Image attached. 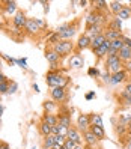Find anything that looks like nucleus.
Returning <instances> with one entry per match:
<instances>
[{"label":"nucleus","instance_id":"1","mask_svg":"<svg viewBox=\"0 0 131 149\" xmlns=\"http://www.w3.org/2000/svg\"><path fill=\"white\" fill-rule=\"evenodd\" d=\"M66 81L68 78L63 77L62 74H59V71H54V69H51L47 74V84L51 87H65Z\"/></svg>","mask_w":131,"mask_h":149},{"label":"nucleus","instance_id":"2","mask_svg":"<svg viewBox=\"0 0 131 149\" xmlns=\"http://www.w3.org/2000/svg\"><path fill=\"white\" fill-rule=\"evenodd\" d=\"M106 69H109L111 74H116V72H119V71L124 69V62L119 59V56L107 57V60H106Z\"/></svg>","mask_w":131,"mask_h":149},{"label":"nucleus","instance_id":"3","mask_svg":"<svg viewBox=\"0 0 131 149\" xmlns=\"http://www.w3.org/2000/svg\"><path fill=\"white\" fill-rule=\"evenodd\" d=\"M53 50L56 51L59 56H65V54L71 53V51L74 50V44H72L71 41H63V39H60L57 44H54V45H53Z\"/></svg>","mask_w":131,"mask_h":149},{"label":"nucleus","instance_id":"4","mask_svg":"<svg viewBox=\"0 0 131 149\" xmlns=\"http://www.w3.org/2000/svg\"><path fill=\"white\" fill-rule=\"evenodd\" d=\"M50 95L54 102H62L66 96V91H65V87H53L50 91Z\"/></svg>","mask_w":131,"mask_h":149},{"label":"nucleus","instance_id":"5","mask_svg":"<svg viewBox=\"0 0 131 149\" xmlns=\"http://www.w3.org/2000/svg\"><path fill=\"white\" fill-rule=\"evenodd\" d=\"M104 17L98 12V11H93L91 12L89 15H87V18H86V24H87V27H92V26H97V24H101Z\"/></svg>","mask_w":131,"mask_h":149},{"label":"nucleus","instance_id":"6","mask_svg":"<svg viewBox=\"0 0 131 149\" xmlns=\"http://www.w3.org/2000/svg\"><path fill=\"white\" fill-rule=\"evenodd\" d=\"M77 127L80 131H87V128L91 127V116L89 115H80L77 119Z\"/></svg>","mask_w":131,"mask_h":149},{"label":"nucleus","instance_id":"7","mask_svg":"<svg viewBox=\"0 0 131 149\" xmlns=\"http://www.w3.org/2000/svg\"><path fill=\"white\" fill-rule=\"evenodd\" d=\"M110 47H111L110 41H106V42H104V44H102V45H101L100 48H97V50H95L93 53H95V56H97V59H102L104 56H107V53H109Z\"/></svg>","mask_w":131,"mask_h":149},{"label":"nucleus","instance_id":"8","mask_svg":"<svg viewBox=\"0 0 131 149\" xmlns=\"http://www.w3.org/2000/svg\"><path fill=\"white\" fill-rule=\"evenodd\" d=\"M26 23H27V18H26V15L23 12H17L15 17H14V26L15 29H23Z\"/></svg>","mask_w":131,"mask_h":149},{"label":"nucleus","instance_id":"9","mask_svg":"<svg viewBox=\"0 0 131 149\" xmlns=\"http://www.w3.org/2000/svg\"><path fill=\"white\" fill-rule=\"evenodd\" d=\"M106 41H107V39H106V36H104V33L98 35V36H95V38H91V48H92V51H95L97 48H100Z\"/></svg>","mask_w":131,"mask_h":149},{"label":"nucleus","instance_id":"10","mask_svg":"<svg viewBox=\"0 0 131 149\" xmlns=\"http://www.w3.org/2000/svg\"><path fill=\"white\" fill-rule=\"evenodd\" d=\"M86 48H91V36L87 35H82L78 38V42H77V50H86Z\"/></svg>","mask_w":131,"mask_h":149},{"label":"nucleus","instance_id":"11","mask_svg":"<svg viewBox=\"0 0 131 149\" xmlns=\"http://www.w3.org/2000/svg\"><path fill=\"white\" fill-rule=\"evenodd\" d=\"M68 139H71L72 142H75L77 145L83 143V139L80 137V134H78V130L74 128V127H69V130H68Z\"/></svg>","mask_w":131,"mask_h":149},{"label":"nucleus","instance_id":"12","mask_svg":"<svg viewBox=\"0 0 131 149\" xmlns=\"http://www.w3.org/2000/svg\"><path fill=\"white\" fill-rule=\"evenodd\" d=\"M45 57H47V60L50 62L51 68H56V65L59 62V54L56 53V51L54 50H47L45 51Z\"/></svg>","mask_w":131,"mask_h":149},{"label":"nucleus","instance_id":"13","mask_svg":"<svg viewBox=\"0 0 131 149\" xmlns=\"http://www.w3.org/2000/svg\"><path fill=\"white\" fill-rule=\"evenodd\" d=\"M125 78H127V71H125V69H122V71H119V72H116V74H111L110 83H111V84H118V83L125 81Z\"/></svg>","mask_w":131,"mask_h":149},{"label":"nucleus","instance_id":"14","mask_svg":"<svg viewBox=\"0 0 131 149\" xmlns=\"http://www.w3.org/2000/svg\"><path fill=\"white\" fill-rule=\"evenodd\" d=\"M118 56H119V59L122 60V62H130V60H131V48L124 45V48L119 50Z\"/></svg>","mask_w":131,"mask_h":149},{"label":"nucleus","instance_id":"15","mask_svg":"<svg viewBox=\"0 0 131 149\" xmlns=\"http://www.w3.org/2000/svg\"><path fill=\"white\" fill-rule=\"evenodd\" d=\"M89 130H91V133H92L95 137H97L98 140H102L104 137H106V133H104V128H101V127H97V125H92V124H91Z\"/></svg>","mask_w":131,"mask_h":149},{"label":"nucleus","instance_id":"16","mask_svg":"<svg viewBox=\"0 0 131 149\" xmlns=\"http://www.w3.org/2000/svg\"><path fill=\"white\" fill-rule=\"evenodd\" d=\"M104 36H106V39H107V41H115V39H121V38H124V35H122L121 32H115V30L107 29L106 32H104Z\"/></svg>","mask_w":131,"mask_h":149},{"label":"nucleus","instance_id":"17","mask_svg":"<svg viewBox=\"0 0 131 149\" xmlns=\"http://www.w3.org/2000/svg\"><path fill=\"white\" fill-rule=\"evenodd\" d=\"M69 66L72 68H83V57L80 54H74L69 59Z\"/></svg>","mask_w":131,"mask_h":149},{"label":"nucleus","instance_id":"18","mask_svg":"<svg viewBox=\"0 0 131 149\" xmlns=\"http://www.w3.org/2000/svg\"><path fill=\"white\" fill-rule=\"evenodd\" d=\"M87 33L91 35V38H95V36H98V35L102 33V24H97V26H92V27H87L86 30ZM87 35V36H89Z\"/></svg>","mask_w":131,"mask_h":149},{"label":"nucleus","instance_id":"19","mask_svg":"<svg viewBox=\"0 0 131 149\" xmlns=\"http://www.w3.org/2000/svg\"><path fill=\"white\" fill-rule=\"evenodd\" d=\"M26 30H27L29 33H36L39 30V26H38V21L36 20H27V23H26Z\"/></svg>","mask_w":131,"mask_h":149},{"label":"nucleus","instance_id":"20","mask_svg":"<svg viewBox=\"0 0 131 149\" xmlns=\"http://www.w3.org/2000/svg\"><path fill=\"white\" fill-rule=\"evenodd\" d=\"M83 137H84V140H86V143L91 145V146H95V145H97V142H98V139L91 133V130L84 131V133H83Z\"/></svg>","mask_w":131,"mask_h":149},{"label":"nucleus","instance_id":"21","mask_svg":"<svg viewBox=\"0 0 131 149\" xmlns=\"http://www.w3.org/2000/svg\"><path fill=\"white\" fill-rule=\"evenodd\" d=\"M109 29H110V30H115V32H121V33H122V20H119L118 17H115V20L110 21Z\"/></svg>","mask_w":131,"mask_h":149},{"label":"nucleus","instance_id":"22","mask_svg":"<svg viewBox=\"0 0 131 149\" xmlns=\"http://www.w3.org/2000/svg\"><path fill=\"white\" fill-rule=\"evenodd\" d=\"M116 17L119 20H128V18H131V6H124V8H122V11Z\"/></svg>","mask_w":131,"mask_h":149},{"label":"nucleus","instance_id":"23","mask_svg":"<svg viewBox=\"0 0 131 149\" xmlns=\"http://www.w3.org/2000/svg\"><path fill=\"white\" fill-rule=\"evenodd\" d=\"M44 122H45V124H48L50 127H54V125L59 124V119H57L54 115H50V113H47V115L44 116Z\"/></svg>","mask_w":131,"mask_h":149},{"label":"nucleus","instance_id":"24","mask_svg":"<svg viewBox=\"0 0 131 149\" xmlns=\"http://www.w3.org/2000/svg\"><path fill=\"white\" fill-rule=\"evenodd\" d=\"M109 5H110V11L115 14V15H118L122 11V8H124V6H122V3L121 2H116V0H115V2H110Z\"/></svg>","mask_w":131,"mask_h":149},{"label":"nucleus","instance_id":"25","mask_svg":"<svg viewBox=\"0 0 131 149\" xmlns=\"http://www.w3.org/2000/svg\"><path fill=\"white\" fill-rule=\"evenodd\" d=\"M39 131H41V134H42L44 137H47V136L51 134V127L42 120V122H41V125H39Z\"/></svg>","mask_w":131,"mask_h":149},{"label":"nucleus","instance_id":"26","mask_svg":"<svg viewBox=\"0 0 131 149\" xmlns=\"http://www.w3.org/2000/svg\"><path fill=\"white\" fill-rule=\"evenodd\" d=\"M54 143H56L54 142V136L50 134V136L45 137V140H44V148H45V149H53Z\"/></svg>","mask_w":131,"mask_h":149},{"label":"nucleus","instance_id":"27","mask_svg":"<svg viewBox=\"0 0 131 149\" xmlns=\"http://www.w3.org/2000/svg\"><path fill=\"white\" fill-rule=\"evenodd\" d=\"M110 44H111V48L113 50H116V51H119V50H122L124 48V41H122V38L121 39H115V41H110Z\"/></svg>","mask_w":131,"mask_h":149},{"label":"nucleus","instance_id":"28","mask_svg":"<svg viewBox=\"0 0 131 149\" xmlns=\"http://www.w3.org/2000/svg\"><path fill=\"white\" fill-rule=\"evenodd\" d=\"M91 122H92V125H97V127L104 128L102 119H101V116H100V115H92V116H91Z\"/></svg>","mask_w":131,"mask_h":149},{"label":"nucleus","instance_id":"29","mask_svg":"<svg viewBox=\"0 0 131 149\" xmlns=\"http://www.w3.org/2000/svg\"><path fill=\"white\" fill-rule=\"evenodd\" d=\"M59 124L63 125V127H71V118H69L68 115H63V116H59Z\"/></svg>","mask_w":131,"mask_h":149},{"label":"nucleus","instance_id":"30","mask_svg":"<svg viewBox=\"0 0 131 149\" xmlns=\"http://www.w3.org/2000/svg\"><path fill=\"white\" fill-rule=\"evenodd\" d=\"M92 3L95 6V11H101V9H106L107 8V2H104V0H95Z\"/></svg>","mask_w":131,"mask_h":149},{"label":"nucleus","instance_id":"31","mask_svg":"<svg viewBox=\"0 0 131 149\" xmlns=\"http://www.w3.org/2000/svg\"><path fill=\"white\" fill-rule=\"evenodd\" d=\"M63 146L66 148V149H75V146H77V143L75 142H72L71 139H65V142H63Z\"/></svg>","mask_w":131,"mask_h":149},{"label":"nucleus","instance_id":"32","mask_svg":"<svg viewBox=\"0 0 131 149\" xmlns=\"http://www.w3.org/2000/svg\"><path fill=\"white\" fill-rule=\"evenodd\" d=\"M121 98H122V102H124V104H127V106H131V95H130V93L122 92Z\"/></svg>","mask_w":131,"mask_h":149},{"label":"nucleus","instance_id":"33","mask_svg":"<svg viewBox=\"0 0 131 149\" xmlns=\"http://www.w3.org/2000/svg\"><path fill=\"white\" fill-rule=\"evenodd\" d=\"M15 8H17V3L15 2H8L6 3V12L8 14H14L15 12Z\"/></svg>","mask_w":131,"mask_h":149},{"label":"nucleus","instance_id":"34","mask_svg":"<svg viewBox=\"0 0 131 149\" xmlns=\"http://www.w3.org/2000/svg\"><path fill=\"white\" fill-rule=\"evenodd\" d=\"M6 92H9V83L8 81L0 83V93H6Z\"/></svg>","mask_w":131,"mask_h":149},{"label":"nucleus","instance_id":"35","mask_svg":"<svg viewBox=\"0 0 131 149\" xmlns=\"http://www.w3.org/2000/svg\"><path fill=\"white\" fill-rule=\"evenodd\" d=\"M54 107H56L54 101H45V102H44V109H45V110H53Z\"/></svg>","mask_w":131,"mask_h":149},{"label":"nucleus","instance_id":"36","mask_svg":"<svg viewBox=\"0 0 131 149\" xmlns=\"http://www.w3.org/2000/svg\"><path fill=\"white\" fill-rule=\"evenodd\" d=\"M87 74H89L91 77H98L100 75V71L97 68H89V71H87Z\"/></svg>","mask_w":131,"mask_h":149},{"label":"nucleus","instance_id":"37","mask_svg":"<svg viewBox=\"0 0 131 149\" xmlns=\"http://www.w3.org/2000/svg\"><path fill=\"white\" fill-rule=\"evenodd\" d=\"M59 130H60L59 124L54 125V127H51V134H53V136H57V134H59Z\"/></svg>","mask_w":131,"mask_h":149},{"label":"nucleus","instance_id":"38","mask_svg":"<svg viewBox=\"0 0 131 149\" xmlns=\"http://www.w3.org/2000/svg\"><path fill=\"white\" fill-rule=\"evenodd\" d=\"M122 41H124V44H125L127 47H130V48H131V39H130L128 36H124V38H122Z\"/></svg>","mask_w":131,"mask_h":149},{"label":"nucleus","instance_id":"39","mask_svg":"<svg viewBox=\"0 0 131 149\" xmlns=\"http://www.w3.org/2000/svg\"><path fill=\"white\" fill-rule=\"evenodd\" d=\"M124 68H125V71H127V72H131V60H130V62H125Z\"/></svg>","mask_w":131,"mask_h":149},{"label":"nucleus","instance_id":"40","mask_svg":"<svg viewBox=\"0 0 131 149\" xmlns=\"http://www.w3.org/2000/svg\"><path fill=\"white\" fill-rule=\"evenodd\" d=\"M9 92H11V93L17 92V83H12V84L9 86Z\"/></svg>","mask_w":131,"mask_h":149},{"label":"nucleus","instance_id":"41","mask_svg":"<svg viewBox=\"0 0 131 149\" xmlns=\"http://www.w3.org/2000/svg\"><path fill=\"white\" fill-rule=\"evenodd\" d=\"M95 98V92H89V93H86V100H92Z\"/></svg>","mask_w":131,"mask_h":149},{"label":"nucleus","instance_id":"42","mask_svg":"<svg viewBox=\"0 0 131 149\" xmlns=\"http://www.w3.org/2000/svg\"><path fill=\"white\" fill-rule=\"evenodd\" d=\"M0 149H11V148H9V145H8V143L0 142Z\"/></svg>","mask_w":131,"mask_h":149},{"label":"nucleus","instance_id":"43","mask_svg":"<svg viewBox=\"0 0 131 149\" xmlns=\"http://www.w3.org/2000/svg\"><path fill=\"white\" fill-rule=\"evenodd\" d=\"M124 131H125V125H122V124H121V125H119V128H118V133H119V134H122Z\"/></svg>","mask_w":131,"mask_h":149},{"label":"nucleus","instance_id":"44","mask_svg":"<svg viewBox=\"0 0 131 149\" xmlns=\"http://www.w3.org/2000/svg\"><path fill=\"white\" fill-rule=\"evenodd\" d=\"M124 92H127V93H130V95H131V83L125 86V91H124Z\"/></svg>","mask_w":131,"mask_h":149},{"label":"nucleus","instance_id":"45","mask_svg":"<svg viewBox=\"0 0 131 149\" xmlns=\"http://www.w3.org/2000/svg\"><path fill=\"white\" fill-rule=\"evenodd\" d=\"M3 81H6V77H5L2 72H0V83H3Z\"/></svg>","mask_w":131,"mask_h":149},{"label":"nucleus","instance_id":"46","mask_svg":"<svg viewBox=\"0 0 131 149\" xmlns=\"http://www.w3.org/2000/svg\"><path fill=\"white\" fill-rule=\"evenodd\" d=\"M17 63L23 65V68H26V60H17Z\"/></svg>","mask_w":131,"mask_h":149},{"label":"nucleus","instance_id":"47","mask_svg":"<svg viewBox=\"0 0 131 149\" xmlns=\"http://www.w3.org/2000/svg\"><path fill=\"white\" fill-rule=\"evenodd\" d=\"M33 91H35V92H39V89H38V84H33Z\"/></svg>","mask_w":131,"mask_h":149},{"label":"nucleus","instance_id":"48","mask_svg":"<svg viewBox=\"0 0 131 149\" xmlns=\"http://www.w3.org/2000/svg\"><path fill=\"white\" fill-rule=\"evenodd\" d=\"M75 149H84V148H83L82 145H77V146H75Z\"/></svg>","mask_w":131,"mask_h":149},{"label":"nucleus","instance_id":"49","mask_svg":"<svg viewBox=\"0 0 131 149\" xmlns=\"http://www.w3.org/2000/svg\"><path fill=\"white\" fill-rule=\"evenodd\" d=\"M2 113H3V107H2V104H0V116H2Z\"/></svg>","mask_w":131,"mask_h":149},{"label":"nucleus","instance_id":"50","mask_svg":"<svg viewBox=\"0 0 131 149\" xmlns=\"http://www.w3.org/2000/svg\"><path fill=\"white\" fill-rule=\"evenodd\" d=\"M128 133L131 134V122H130V125H128Z\"/></svg>","mask_w":131,"mask_h":149},{"label":"nucleus","instance_id":"51","mask_svg":"<svg viewBox=\"0 0 131 149\" xmlns=\"http://www.w3.org/2000/svg\"><path fill=\"white\" fill-rule=\"evenodd\" d=\"M127 149H131V140H130V143L127 145Z\"/></svg>","mask_w":131,"mask_h":149},{"label":"nucleus","instance_id":"52","mask_svg":"<svg viewBox=\"0 0 131 149\" xmlns=\"http://www.w3.org/2000/svg\"><path fill=\"white\" fill-rule=\"evenodd\" d=\"M60 149H66V148H65V146H62V148H60Z\"/></svg>","mask_w":131,"mask_h":149},{"label":"nucleus","instance_id":"53","mask_svg":"<svg viewBox=\"0 0 131 149\" xmlns=\"http://www.w3.org/2000/svg\"><path fill=\"white\" fill-rule=\"evenodd\" d=\"M130 5H131V3H130Z\"/></svg>","mask_w":131,"mask_h":149}]
</instances>
